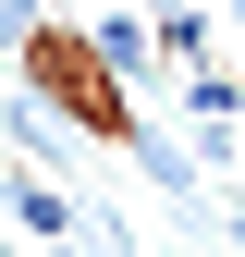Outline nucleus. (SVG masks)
<instances>
[{"label": "nucleus", "instance_id": "1", "mask_svg": "<svg viewBox=\"0 0 245 257\" xmlns=\"http://www.w3.org/2000/svg\"><path fill=\"white\" fill-rule=\"evenodd\" d=\"M0 196H13V233H25V245H74V233H86V208L61 196L37 159H13V172H0Z\"/></svg>", "mask_w": 245, "mask_h": 257}, {"label": "nucleus", "instance_id": "2", "mask_svg": "<svg viewBox=\"0 0 245 257\" xmlns=\"http://www.w3.org/2000/svg\"><path fill=\"white\" fill-rule=\"evenodd\" d=\"M74 49L122 86V74H147V61H160V13H147V0H135V13H98V25H74Z\"/></svg>", "mask_w": 245, "mask_h": 257}, {"label": "nucleus", "instance_id": "3", "mask_svg": "<svg viewBox=\"0 0 245 257\" xmlns=\"http://www.w3.org/2000/svg\"><path fill=\"white\" fill-rule=\"evenodd\" d=\"M49 37V25H37V0H0V61H13V49H37Z\"/></svg>", "mask_w": 245, "mask_h": 257}, {"label": "nucleus", "instance_id": "4", "mask_svg": "<svg viewBox=\"0 0 245 257\" xmlns=\"http://www.w3.org/2000/svg\"><path fill=\"white\" fill-rule=\"evenodd\" d=\"M37 257H74V245H37Z\"/></svg>", "mask_w": 245, "mask_h": 257}]
</instances>
